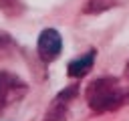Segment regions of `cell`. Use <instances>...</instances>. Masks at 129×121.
<instances>
[{"instance_id":"277c9868","label":"cell","mask_w":129,"mask_h":121,"mask_svg":"<svg viewBox=\"0 0 129 121\" xmlns=\"http://www.w3.org/2000/svg\"><path fill=\"white\" fill-rule=\"evenodd\" d=\"M36 50H38V56L44 60V63H52L60 50H62V38L58 34V30L54 28H44L38 36V44H36Z\"/></svg>"},{"instance_id":"6da1fadb","label":"cell","mask_w":129,"mask_h":121,"mask_svg":"<svg viewBox=\"0 0 129 121\" xmlns=\"http://www.w3.org/2000/svg\"><path fill=\"white\" fill-rule=\"evenodd\" d=\"M85 99L95 113L115 111L129 103V87L115 77H101L87 87Z\"/></svg>"},{"instance_id":"52a82bcc","label":"cell","mask_w":129,"mask_h":121,"mask_svg":"<svg viewBox=\"0 0 129 121\" xmlns=\"http://www.w3.org/2000/svg\"><path fill=\"white\" fill-rule=\"evenodd\" d=\"M0 10H2L6 16L16 18V16H20V14H22L24 6H22V2H20V0H0Z\"/></svg>"},{"instance_id":"9c48e42d","label":"cell","mask_w":129,"mask_h":121,"mask_svg":"<svg viewBox=\"0 0 129 121\" xmlns=\"http://www.w3.org/2000/svg\"><path fill=\"white\" fill-rule=\"evenodd\" d=\"M125 75H127V79H129V60H127V65H125Z\"/></svg>"},{"instance_id":"5b68a950","label":"cell","mask_w":129,"mask_h":121,"mask_svg":"<svg viewBox=\"0 0 129 121\" xmlns=\"http://www.w3.org/2000/svg\"><path fill=\"white\" fill-rule=\"evenodd\" d=\"M95 50H89V52H85L83 56H79V58H75V60H71L69 63V67H67V73H69V77H75V79H79V77H85L91 69H93V63H95Z\"/></svg>"},{"instance_id":"ba28073f","label":"cell","mask_w":129,"mask_h":121,"mask_svg":"<svg viewBox=\"0 0 129 121\" xmlns=\"http://www.w3.org/2000/svg\"><path fill=\"white\" fill-rule=\"evenodd\" d=\"M14 48H16V42L12 40V36H10L8 32H0V56L8 54V52L14 50Z\"/></svg>"},{"instance_id":"7a4b0ae2","label":"cell","mask_w":129,"mask_h":121,"mask_svg":"<svg viewBox=\"0 0 129 121\" xmlns=\"http://www.w3.org/2000/svg\"><path fill=\"white\" fill-rule=\"evenodd\" d=\"M26 91H28V87L20 77H16L8 71H0V113L10 109L18 101H22Z\"/></svg>"},{"instance_id":"3957f363","label":"cell","mask_w":129,"mask_h":121,"mask_svg":"<svg viewBox=\"0 0 129 121\" xmlns=\"http://www.w3.org/2000/svg\"><path fill=\"white\" fill-rule=\"evenodd\" d=\"M77 93H79V87H77V85H71V87L62 89V91L52 99V103L48 105L42 121H67L71 103H73V99L77 97Z\"/></svg>"},{"instance_id":"8992f818","label":"cell","mask_w":129,"mask_h":121,"mask_svg":"<svg viewBox=\"0 0 129 121\" xmlns=\"http://www.w3.org/2000/svg\"><path fill=\"white\" fill-rule=\"evenodd\" d=\"M117 2L119 0H87L83 12H87V14H101V12L117 6Z\"/></svg>"}]
</instances>
